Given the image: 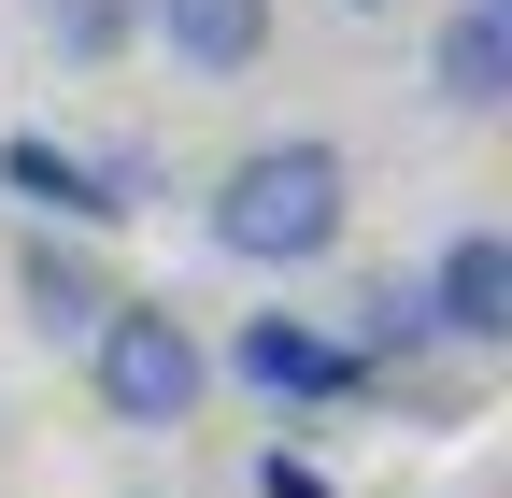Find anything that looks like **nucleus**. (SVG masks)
I'll use <instances>...</instances> for the list:
<instances>
[{
    "label": "nucleus",
    "instance_id": "423d86ee",
    "mask_svg": "<svg viewBox=\"0 0 512 498\" xmlns=\"http://www.w3.org/2000/svg\"><path fill=\"white\" fill-rule=\"evenodd\" d=\"M427 100L441 114H498L512 100V0H456L427 29Z\"/></svg>",
    "mask_w": 512,
    "mask_h": 498
},
{
    "label": "nucleus",
    "instance_id": "f03ea898",
    "mask_svg": "<svg viewBox=\"0 0 512 498\" xmlns=\"http://www.w3.org/2000/svg\"><path fill=\"white\" fill-rule=\"evenodd\" d=\"M86 399L114 413V427H143V442H171V427H200V399H214V342H200V314H171V299H100V328H86Z\"/></svg>",
    "mask_w": 512,
    "mask_h": 498
},
{
    "label": "nucleus",
    "instance_id": "1a4fd4ad",
    "mask_svg": "<svg viewBox=\"0 0 512 498\" xmlns=\"http://www.w3.org/2000/svg\"><path fill=\"white\" fill-rule=\"evenodd\" d=\"M441 328H427V285H399V271H384V285H356V370H413Z\"/></svg>",
    "mask_w": 512,
    "mask_h": 498
},
{
    "label": "nucleus",
    "instance_id": "9b49d317",
    "mask_svg": "<svg viewBox=\"0 0 512 498\" xmlns=\"http://www.w3.org/2000/svg\"><path fill=\"white\" fill-rule=\"evenodd\" d=\"M256 498H328V470H313V456H285V442H271V456H256Z\"/></svg>",
    "mask_w": 512,
    "mask_h": 498
},
{
    "label": "nucleus",
    "instance_id": "20e7f679",
    "mask_svg": "<svg viewBox=\"0 0 512 498\" xmlns=\"http://www.w3.org/2000/svg\"><path fill=\"white\" fill-rule=\"evenodd\" d=\"M271 0H128V43H157L171 72H200V86H242L256 57H271Z\"/></svg>",
    "mask_w": 512,
    "mask_h": 498
},
{
    "label": "nucleus",
    "instance_id": "0eeeda50",
    "mask_svg": "<svg viewBox=\"0 0 512 498\" xmlns=\"http://www.w3.org/2000/svg\"><path fill=\"white\" fill-rule=\"evenodd\" d=\"M0 185H15L43 228H114V214H128L114 185H100V157H72L57 129H15V143H0Z\"/></svg>",
    "mask_w": 512,
    "mask_h": 498
},
{
    "label": "nucleus",
    "instance_id": "7ed1b4c3",
    "mask_svg": "<svg viewBox=\"0 0 512 498\" xmlns=\"http://www.w3.org/2000/svg\"><path fill=\"white\" fill-rule=\"evenodd\" d=\"M214 370H228L242 399H271V413H313V399H356V385H370L356 342H342L328 314H285V299H271V314H242Z\"/></svg>",
    "mask_w": 512,
    "mask_h": 498
},
{
    "label": "nucleus",
    "instance_id": "f8f14e48",
    "mask_svg": "<svg viewBox=\"0 0 512 498\" xmlns=\"http://www.w3.org/2000/svg\"><path fill=\"white\" fill-rule=\"evenodd\" d=\"M342 15H413V0H342Z\"/></svg>",
    "mask_w": 512,
    "mask_h": 498
},
{
    "label": "nucleus",
    "instance_id": "f257e3e1",
    "mask_svg": "<svg viewBox=\"0 0 512 498\" xmlns=\"http://www.w3.org/2000/svg\"><path fill=\"white\" fill-rule=\"evenodd\" d=\"M200 228H214L228 271H328L342 228H356V157L313 143V129H299V143H242V157L214 171Z\"/></svg>",
    "mask_w": 512,
    "mask_h": 498
},
{
    "label": "nucleus",
    "instance_id": "6e6552de",
    "mask_svg": "<svg viewBox=\"0 0 512 498\" xmlns=\"http://www.w3.org/2000/svg\"><path fill=\"white\" fill-rule=\"evenodd\" d=\"M15 299H29V328H43V342H57V328L86 342V328H100V299H114V271L86 257V242H57V228H29V257H15Z\"/></svg>",
    "mask_w": 512,
    "mask_h": 498
},
{
    "label": "nucleus",
    "instance_id": "9d476101",
    "mask_svg": "<svg viewBox=\"0 0 512 498\" xmlns=\"http://www.w3.org/2000/svg\"><path fill=\"white\" fill-rule=\"evenodd\" d=\"M43 43L72 57V72H114L128 57V0H43Z\"/></svg>",
    "mask_w": 512,
    "mask_h": 498
},
{
    "label": "nucleus",
    "instance_id": "39448f33",
    "mask_svg": "<svg viewBox=\"0 0 512 498\" xmlns=\"http://www.w3.org/2000/svg\"><path fill=\"white\" fill-rule=\"evenodd\" d=\"M413 285H427V328L456 342V356H498L512 342V228H456Z\"/></svg>",
    "mask_w": 512,
    "mask_h": 498
}]
</instances>
